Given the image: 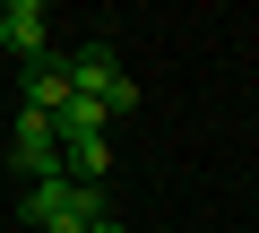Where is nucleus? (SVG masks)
<instances>
[{
	"label": "nucleus",
	"instance_id": "obj_1",
	"mask_svg": "<svg viewBox=\"0 0 259 233\" xmlns=\"http://www.w3.org/2000/svg\"><path fill=\"white\" fill-rule=\"evenodd\" d=\"M26 224H35V233H104L112 216H104V190H95V181L52 173V181L26 190Z\"/></svg>",
	"mask_w": 259,
	"mask_h": 233
},
{
	"label": "nucleus",
	"instance_id": "obj_2",
	"mask_svg": "<svg viewBox=\"0 0 259 233\" xmlns=\"http://www.w3.org/2000/svg\"><path fill=\"white\" fill-rule=\"evenodd\" d=\"M61 78H69V95H95L104 112H139V78L112 61V43H78L61 61Z\"/></svg>",
	"mask_w": 259,
	"mask_h": 233
},
{
	"label": "nucleus",
	"instance_id": "obj_3",
	"mask_svg": "<svg viewBox=\"0 0 259 233\" xmlns=\"http://www.w3.org/2000/svg\"><path fill=\"white\" fill-rule=\"evenodd\" d=\"M0 52L9 61H52V9L44 0H0Z\"/></svg>",
	"mask_w": 259,
	"mask_h": 233
},
{
	"label": "nucleus",
	"instance_id": "obj_4",
	"mask_svg": "<svg viewBox=\"0 0 259 233\" xmlns=\"http://www.w3.org/2000/svg\"><path fill=\"white\" fill-rule=\"evenodd\" d=\"M9 164H26L35 181L61 173V130L44 121V112H18V138H9Z\"/></svg>",
	"mask_w": 259,
	"mask_h": 233
},
{
	"label": "nucleus",
	"instance_id": "obj_5",
	"mask_svg": "<svg viewBox=\"0 0 259 233\" xmlns=\"http://www.w3.org/2000/svg\"><path fill=\"white\" fill-rule=\"evenodd\" d=\"M61 104H69V78H61V61H35V69H26V86H18V112H44V121H52Z\"/></svg>",
	"mask_w": 259,
	"mask_h": 233
},
{
	"label": "nucleus",
	"instance_id": "obj_6",
	"mask_svg": "<svg viewBox=\"0 0 259 233\" xmlns=\"http://www.w3.org/2000/svg\"><path fill=\"white\" fill-rule=\"evenodd\" d=\"M104 233H121V224H104Z\"/></svg>",
	"mask_w": 259,
	"mask_h": 233
}]
</instances>
